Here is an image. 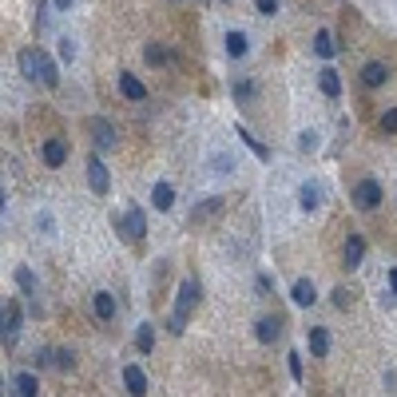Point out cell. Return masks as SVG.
<instances>
[{
    "label": "cell",
    "instance_id": "1",
    "mask_svg": "<svg viewBox=\"0 0 397 397\" xmlns=\"http://www.w3.org/2000/svg\"><path fill=\"white\" fill-rule=\"evenodd\" d=\"M115 231L124 242H139L147 235V215H143L139 206H127L124 215H115Z\"/></svg>",
    "mask_w": 397,
    "mask_h": 397
},
{
    "label": "cell",
    "instance_id": "2",
    "mask_svg": "<svg viewBox=\"0 0 397 397\" xmlns=\"http://www.w3.org/2000/svg\"><path fill=\"white\" fill-rule=\"evenodd\" d=\"M88 135H92L95 151H119V131H115L111 119H104V115H92V119H88Z\"/></svg>",
    "mask_w": 397,
    "mask_h": 397
},
{
    "label": "cell",
    "instance_id": "3",
    "mask_svg": "<svg viewBox=\"0 0 397 397\" xmlns=\"http://www.w3.org/2000/svg\"><path fill=\"white\" fill-rule=\"evenodd\" d=\"M349 199H354L358 211H378V206H381V183H378V179H362V183L354 187Z\"/></svg>",
    "mask_w": 397,
    "mask_h": 397
},
{
    "label": "cell",
    "instance_id": "4",
    "mask_svg": "<svg viewBox=\"0 0 397 397\" xmlns=\"http://www.w3.org/2000/svg\"><path fill=\"white\" fill-rule=\"evenodd\" d=\"M88 187H92V195H99V199L111 191V175H108V167H104L99 155H88Z\"/></svg>",
    "mask_w": 397,
    "mask_h": 397
},
{
    "label": "cell",
    "instance_id": "5",
    "mask_svg": "<svg viewBox=\"0 0 397 397\" xmlns=\"http://www.w3.org/2000/svg\"><path fill=\"white\" fill-rule=\"evenodd\" d=\"M36 84H44V88L60 84V68H56V60L48 56L44 48H36Z\"/></svg>",
    "mask_w": 397,
    "mask_h": 397
},
{
    "label": "cell",
    "instance_id": "6",
    "mask_svg": "<svg viewBox=\"0 0 397 397\" xmlns=\"http://www.w3.org/2000/svg\"><path fill=\"white\" fill-rule=\"evenodd\" d=\"M282 330H286V322L278 314H267V318H258V326H254V338L262 342V346H274L278 338H282Z\"/></svg>",
    "mask_w": 397,
    "mask_h": 397
},
{
    "label": "cell",
    "instance_id": "7",
    "mask_svg": "<svg viewBox=\"0 0 397 397\" xmlns=\"http://www.w3.org/2000/svg\"><path fill=\"white\" fill-rule=\"evenodd\" d=\"M362 262H365V238L362 235H346V242H342V267L358 270Z\"/></svg>",
    "mask_w": 397,
    "mask_h": 397
},
{
    "label": "cell",
    "instance_id": "8",
    "mask_svg": "<svg viewBox=\"0 0 397 397\" xmlns=\"http://www.w3.org/2000/svg\"><path fill=\"white\" fill-rule=\"evenodd\" d=\"M115 84H119V95H124V99H131V104H143V99H147V84H143L139 76L119 72V76H115Z\"/></svg>",
    "mask_w": 397,
    "mask_h": 397
},
{
    "label": "cell",
    "instance_id": "9",
    "mask_svg": "<svg viewBox=\"0 0 397 397\" xmlns=\"http://www.w3.org/2000/svg\"><path fill=\"white\" fill-rule=\"evenodd\" d=\"M20 326H24V314H20V306H8V310H4V322H0V338H4V346H16V338H20Z\"/></svg>",
    "mask_w": 397,
    "mask_h": 397
},
{
    "label": "cell",
    "instance_id": "10",
    "mask_svg": "<svg viewBox=\"0 0 397 397\" xmlns=\"http://www.w3.org/2000/svg\"><path fill=\"white\" fill-rule=\"evenodd\" d=\"M199 298H203V290H199V282H195V278H187V282L179 286V298H175V310H179V314H191V310L199 306Z\"/></svg>",
    "mask_w": 397,
    "mask_h": 397
},
{
    "label": "cell",
    "instance_id": "11",
    "mask_svg": "<svg viewBox=\"0 0 397 397\" xmlns=\"http://www.w3.org/2000/svg\"><path fill=\"white\" fill-rule=\"evenodd\" d=\"M115 310H119V306H115V294H111V290H95L92 294V314L99 318V322H111Z\"/></svg>",
    "mask_w": 397,
    "mask_h": 397
},
{
    "label": "cell",
    "instance_id": "12",
    "mask_svg": "<svg viewBox=\"0 0 397 397\" xmlns=\"http://www.w3.org/2000/svg\"><path fill=\"white\" fill-rule=\"evenodd\" d=\"M222 48H226V56H231V60H242V56L251 52V36L235 28V32H226V36H222Z\"/></svg>",
    "mask_w": 397,
    "mask_h": 397
},
{
    "label": "cell",
    "instance_id": "13",
    "mask_svg": "<svg viewBox=\"0 0 397 397\" xmlns=\"http://www.w3.org/2000/svg\"><path fill=\"white\" fill-rule=\"evenodd\" d=\"M298 206L302 211H318V206H322V183H318V179H306L298 187Z\"/></svg>",
    "mask_w": 397,
    "mask_h": 397
},
{
    "label": "cell",
    "instance_id": "14",
    "mask_svg": "<svg viewBox=\"0 0 397 397\" xmlns=\"http://www.w3.org/2000/svg\"><path fill=\"white\" fill-rule=\"evenodd\" d=\"M306 342H310V358H326V354H330V330H326V326H310V330H306Z\"/></svg>",
    "mask_w": 397,
    "mask_h": 397
},
{
    "label": "cell",
    "instance_id": "15",
    "mask_svg": "<svg viewBox=\"0 0 397 397\" xmlns=\"http://www.w3.org/2000/svg\"><path fill=\"white\" fill-rule=\"evenodd\" d=\"M40 159H44V167H64V159H68V143H64V139H44Z\"/></svg>",
    "mask_w": 397,
    "mask_h": 397
},
{
    "label": "cell",
    "instance_id": "16",
    "mask_svg": "<svg viewBox=\"0 0 397 397\" xmlns=\"http://www.w3.org/2000/svg\"><path fill=\"white\" fill-rule=\"evenodd\" d=\"M124 385L131 397H143L147 394V374H143L139 365H124Z\"/></svg>",
    "mask_w": 397,
    "mask_h": 397
},
{
    "label": "cell",
    "instance_id": "17",
    "mask_svg": "<svg viewBox=\"0 0 397 397\" xmlns=\"http://www.w3.org/2000/svg\"><path fill=\"white\" fill-rule=\"evenodd\" d=\"M290 302H294V306H314L318 302L314 282H310V278H298V282L290 286Z\"/></svg>",
    "mask_w": 397,
    "mask_h": 397
},
{
    "label": "cell",
    "instance_id": "18",
    "mask_svg": "<svg viewBox=\"0 0 397 397\" xmlns=\"http://www.w3.org/2000/svg\"><path fill=\"white\" fill-rule=\"evenodd\" d=\"M318 88H322V95H330V99H338V95H342V76L333 72L330 64L318 72Z\"/></svg>",
    "mask_w": 397,
    "mask_h": 397
},
{
    "label": "cell",
    "instance_id": "19",
    "mask_svg": "<svg viewBox=\"0 0 397 397\" xmlns=\"http://www.w3.org/2000/svg\"><path fill=\"white\" fill-rule=\"evenodd\" d=\"M314 56L318 60H333L338 56V40H333V32H314Z\"/></svg>",
    "mask_w": 397,
    "mask_h": 397
},
{
    "label": "cell",
    "instance_id": "20",
    "mask_svg": "<svg viewBox=\"0 0 397 397\" xmlns=\"http://www.w3.org/2000/svg\"><path fill=\"white\" fill-rule=\"evenodd\" d=\"M385 79H389V68H385L381 60H369L362 68V84H365V88H381Z\"/></svg>",
    "mask_w": 397,
    "mask_h": 397
},
{
    "label": "cell",
    "instance_id": "21",
    "mask_svg": "<svg viewBox=\"0 0 397 397\" xmlns=\"http://www.w3.org/2000/svg\"><path fill=\"white\" fill-rule=\"evenodd\" d=\"M151 206H155V211H171L175 206V187L171 183H155V187H151Z\"/></svg>",
    "mask_w": 397,
    "mask_h": 397
},
{
    "label": "cell",
    "instance_id": "22",
    "mask_svg": "<svg viewBox=\"0 0 397 397\" xmlns=\"http://www.w3.org/2000/svg\"><path fill=\"white\" fill-rule=\"evenodd\" d=\"M12 394H20V397H36V394H40V378H36V374H24V369H20V374H16V381H12Z\"/></svg>",
    "mask_w": 397,
    "mask_h": 397
},
{
    "label": "cell",
    "instance_id": "23",
    "mask_svg": "<svg viewBox=\"0 0 397 397\" xmlns=\"http://www.w3.org/2000/svg\"><path fill=\"white\" fill-rule=\"evenodd\" d=\"M135 349H139V354H151V349H155V326H151V322L135 326Z\"/></svg>",
    "mask_w": 397,
    "mask_h": 397
},
{
    "label": "cell",
    "instance_id": "24",
    "mask_svg": "<svg viewBox=\"0 0 397 397\" xmlns=\"http://www.w3.org/2000/svg\"><path fill=\"white\" fill-rule=\"evenodd\" d=\"M16 64H20V76L24 79H36V48H20Z\"/></svg>",
    "mask_w": 397,
    "mask_h": 397
},
{
    "label": "cell",
    "instance_id": "25",
    "mask_svg": "<svg viewBox=\"0 0 397 397\" xmlns=\"http://www.w3.org/2000/svg\"><path fill=\"white\" fill-rule=\"evenodd\" d=\"M143 60L151 64V68H159V64H171L175 56H171V52H167V48H163V44H155V40H151V44L143 48Z\"/></svg>",
    "mask_w": 397,
    "mask_h": 397
},
{
    "label": "cell",
    "instance_id": "26",
    "mask_svg": "<svg viewBox=\"0 0 397 397\" xmlns=\"http://www.w3.org/2000/svg\"><path fill=\"white\" fill-rule=\"evenodd\" d=\"M235 135L242 139V147H251V151H254L258 159H270V147H267V143H258V139H254V135L246 131V127H235Z\"/></svg>",
    "mask_w": 397,
    "mask_h": 397
},
{
    "label": "cell",
    "instance_id": "27",
    "mask_svg": "<svg viewBox=\"0 0 397 397\" xmlns=\"http://www.w3.org/2000/svg\"><path fill=\"white\" fill-rule=\"evenodd\" d=\"M206 163H211V171H215V175H235V159L226 155V151H215Z\"/></svg>",
    "mask_w": 397,
    "mask_h": 397
},
{
    "label": "cell",
    "instance_id": "28",
    "mask_svg": "<svg viewBox=\"0 0 397 397\" xmlns=\"http://www.w3.org/2000/svg\"><path fill=\"white\" fill-rule=\"evenodd\" d=\"M16 286L24 290V294H36V274H32V267H16Z\"/></svg>",
    "mask_w": 397,
    "mask_h": 397
},
{
    "label": "cell",
    "instance_id": "29",
    "mask_svg": "<svg viewBox=\"0 0 397 397\" xmlns=\"http://www.w3.org/2000/svg\"><path fill=\"white\" fill-rule=\"evenodd\" d=\"M52 365L64 369V374H72V369H76V354H72V349H52Z\"/></svg>",
    "mask_w": 397,
    "mask_h": 397
},
{
    "label": "cell",
    "instance_id": "30",
    "mask_svg": "<svg viewBox=\"0 0 397 397\" xmlns=\"http://www.w3.org/2000/svg\"><path fill=\"white\" fill-rule=\"evenodd\" d=\"M231 92H235L238 104H246V99H254V84H251V79H235V88H231Z\"/></svg>",
    "mask_w": 397,
    "mask_h": 397
},
{
    "label": "cell",
    "instance_id": "31",
    "mask_svg": "<svg viewBox=\"0 0 397 397\" xmlns=\"http://www.w3.org/2000/svg\"><path fill=\"white\" fill-rule=\"evenodd\" d=\"M378 127L385 131V135H397V108H389V111H385V115L378 119Z\"/></svg>",
    "mask_w": 397,
    "mask_h": 397
},
{
    "label": "cell",
    "instance_id": "32",
    "mask_svg": "<svg viewBox=\"0 0 397 397\" xmlns=\"http://www.w3.org/2000/svg\"><path fill=\"white\" fill-rule=\"evenodd\" d=\"M215 211H219V199H206V203L199 206V211H195V215H191V222H203V219H211V215H215Z\"/></svg>",
    "mask_w": 397,
    "mask_h": 397
},
{
    "label": "cell",
    "instance_id": "33",
    "mask_svg": "<svg viewBox=\"0 0 397 397\" xmlns=\"http://www.w3.org/2000/svg\"><path fill=\"white\" fill-rule=\"evenodd\" d=\"M60 60L64 64L76 60V40H72V36H60Z\"/></svg>",
    "mask_w": 397,
    "mask_h": 397
},
{
    "label": "cell",
    "instance_id": "34",
    "mask_svg": "<svg viewBox=\"0 0 397 397\" xmlns=\"http://www.w3.org/2000/svg\"><path fill=\"white\" fill-rule=\"evenodd\" d=\"M36 226H40V235H44V238H52V235H56V219H52L48 211H40V219H36Z\"/></svg>",
    "mask_w": 397,
    "mask_h": 397
},
{
    "label": "cell",
    "instance_id": "35",
    "mask_svg": "<svg viewBox=\"0 0 397 397\" xmlns=\"http://www.w3.org/2000/svg\"><path fill=\"white\" fill-rule=\"evenodd\" d=\"M302 151H318V131L310 127V131H302V139H298Z\"/></svg>",
    "mask_w": 397,
    "mask_h": 397
},
{
    "label": "cell",
    "instance_id": "36",
    "mask_svg": "<svg viewBox=\"0 0 397 397\" xmlns=\"http://www.w3.org/2000/svg\"><path fill=\"white\" fill-rule=\"evenodd\" d=\"M167 330H171V333H183V330H187V314H179V310H175L171 322H167Z\"/></svg>",
    "mask_w": 397,
    "mask_h": 397
},
{
    "label": "cell",
    "instance_id": "37",
    "mask_svg": "<svg viewBox=\"0 0 397 397\" xmlns=\"http://www.w3.org/2000/svg\"><path fill=\"white\" fill-rule=\"evenodd\" d=\"M286 358H290V378L302 381V354H286Z\"/></svg>",
    "mask_w": 397,
    "mask_h": 397
},
{
    "label": "cell",
    "instance_id": "38",
    "mask_svg": "<svg viewBox=\"0 0 397 397\" xmlns=\"http://www.w3.org/2000/svg\"><path fill=\"white\" fill-rule=\"evenodd\" d=\"M254 8H258L262 16H274L278 12V0H254Z\"/></svg>",
    "mask_w": 397,
    "mask_h": 397
},
{
    "label": "cell",
    "instance_id": "39",
    "mask_svg": "<svg viewBox=\"0 0 397 397\" xmlns=\"http://www.w3.org/2000/svg\"><path fill=\"white\" fill-rule=\"evenodd\" d=\"M333 306H338V310H346V306H349V290H346V286H338V290H333Z\"/></svg>",
    "mask_w": 397,
    "mask_h": 397
},
{
    "label": "cell",
    "instance_id": "40",
    "mask_svg": "<svg viewBox=\"0 0 397 397\" xmlns=\"http://www.w3.org/2000/svg\"><path fill=\"white\" fill-rule=\"evenodd\" d=\"M52 365V349H36V369H48Z\"/></svg>",
    "mask_w": 397,
    "mask_h": 397
},
{
    "label": "cell",
    "instance_id": "41",
    "mask_svg": "<svg viewBox=\"0 0 397 397\" xmlns=\"http://www.w3.org/2000/svg\"><path fill=\"white\" fill-rule=\"evenodd\" d=\"M48 4H52L56 12H72V8H76V0H48Z\"/></svg>",
    "mask_w": 397,
    "mask_h": 397
},
{
    "label": "cell",
    "instance_id": "42",
    "mask_svg": "<svg viewBox=\"0 0 397 397\" xmlns=\"http://www.w3.org/2000/svg\"><path fill=\"white\" fill-rule=\"evenodd\" d=\"M389 298H397V267L389 270Z\"/></svg>",
    "mask_w": 397,
    "mask_h": 397
},
{
    "label": "cell",
    "instance_id": "43",
    "mask_svg": "<svg viewBox=\"0 0 397 397\" xmlns=\"http://www.w3.org/2000/svg\"><path fill=\"white\" fill-rule=\"evenodd\" d=\"M4 206H8V199H4V187H0V211H4Z\"/></svg>",
    "mask_w": 397,
    "mask_h": 397
},
{
    "label": "cell",
    "instance_id": "44",
    "mask_svg": "<svg viewBox=\"0 0 397 397\" xmlns=\"http://www.w3.org/2000/svg\"><path fill=\"white\" fill-rule=\"evenodd\" d=\"M0 394H4V378H0Z\"/></svg>",
    "mask_w": 397,
    "mask_h": 397
},
{
    "label": "cell",
    "instance_id": "45",
    "mask_svg": "<svg viewBox=\"0 0 397 397\" xmlns=\"http://www.w3.org/2000/svg\"><path fill=\"white\" fill-rule=\"evenodd\" d=\"M0 322H4V310H0Z\"/></svg>",
    "mask_w": 397,
    "mask_h": 397
},
{
    "label": "cell",
    "instance_id": "46",
    "mask_svg": "<svg viewBox=\"0 0 397 397\" xmlns=\"http://www.w3.org/2000/svg\"><path fill=\"white\" fill-rule=\"evenodd\" d=\"M171 4H183V0H171Z\"/></svg>",
    "mask_w": 397,
    "mask_h": 397
},
{
    "label": "cell",
    "instance_id": "47",
    "mask_svg": "<svg viewBox=\"0 0 397 397\" xmlns=\"http://www.w3.org/2000/svg\"><path fill=\"white\" fill-rule=\"evenodd\" d=\"M222 4H231V0H222Z\"/></svg>",
    "mask_w": 397,
    "mask_h": 397
}]
</instances>
